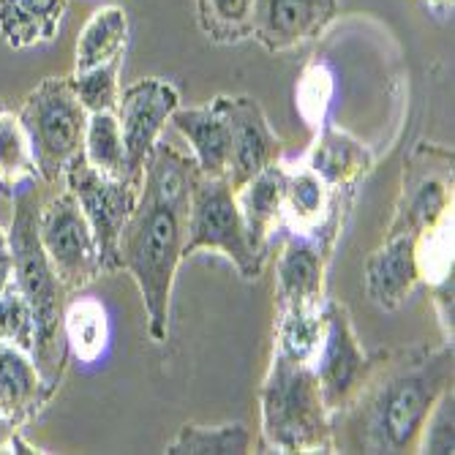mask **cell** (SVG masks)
<instances>
[{
	"label": "cell",
	"mask_w": 455,
	"mask_h": 455,
	"mask_svg": "<svg viewBox=\"0 0 455 455\" xmlns=\"http://www.w3.org/2000/svg\"><path fill=\"white\" fill-rule=\"evenodd\" d=\"M423 4H426L431 12H436L439 17H444V14L452 12V0H423Z\"/></svg>",
	"instance_id": "obj_36"
},
{
	"label": "cell",
	"mask_w": 455,
	"mask_h": 455,
	"mask_svg": "<svg viewBox=\"0 0 455 455\" xmlns=\"http://www.w3.org/2000/svg\"><path fill=\"white\" fill-rule=\"evenodd\" d=\"M194 175V158L158 142L145 164L134 213L117 243L120 270L132 273L140 286L153 341H167L170 336V300L183 262Z\"/></svg>",
	"instance_id": "obj_2"
},
{
	"label": "cell",
	"mask_w": 455,
	"mask_h": 455,
	"mask_svg": "<svg viewBox=\"0 0 455 455\" xmlns=\"http://www.w3.org/2000/svg\"><path fill=\"white\" fill-rule=\"evenodd\" d=\"M129 44V17L120 6L99 9L82 28L74 52V74L96 68L112 58L126 55Z\"/></svg>",
	"instance_id": "obj_21"
},
{
	"label": "cell",
	"mask_w": 455,
	"mask_h": 455,
	"mask_svg": "<svg viewBox=\"0 0 455 455\" xmlns=\"http://www.w3.org/2000/svg\"><path fill=\"white\" fill-rule=\"evenodd\" d=\"M333 245L314 235L292 232L275 262V311L306 314L324 306V275Z\"/></svg>",
	"instance_id": "obj_12"
},
{
	"label": "cell",
	"mask_w": 455,
	"mask_h": 455,
	"mask_svg": "<svg viewBox=\"0 0 455 455\" xmlns=\"http://www.w3.org/2000/svg\"><path fill=\"white\" fill-rule=\"evenodd\" d=\"M14 281V251H12V240L9 229L0 227V292Z\"/></svg>",
	"instance_id": "obj_35"
},
{
	"label": "cell",
	"mask_w": 455,
	"mask_h": 455,
	"mask_svg": "<svg viewBox=\"0 0 455 455\" xmlns=\"http://www.w3.org/2000/svg\"><path fill=\"white\" fill-rule=\"evenodd\" d=\"M322 327H324L322 308L306 311V314H278L273 349L286 357H292V360L311 363L316 355V347L322 341Z\"/></svg>",
	"instance_id": "obj_28"
},
{
	"label": "cell",
	"mask_w": 455,
	"mask_h": 455,
	"mask_svg": "<svg viewBox=\"0 0 455 455\" xmlns=\"http://www.w3.org/2000/svg\"><path fill=\"white\" fill-rule=\"evenodd\" d=\"M68 0H0V36L12 50L52 41L60 30Z\"/></svg>",
	"instance_id": "obj_20"
},
{
	"label": "cell",
	"mask_w": 455,
	"mask_h": 455,
	"mask_svg": "<svg viewBox=\"0 0 455 455\" xmlns=\"http://www.w3.org/2000/svg\"><path fill=\"white\" fill-rule=\"evenodd\" d=\"M0 107H6V104H4V101H0Z\"/></svg>",
	"instance_id": "obj_37"
},
{
	"label": "cell",
	"mask_w": 455,
	"mask_h": 455,
	"mask_svg": "<svg viewBox=\"0 0 455 455\" xmlns=\"http://www.w3.org/2000/svg\"><path fill=\"white\" fill-rule=\"evenodd\" d=\"M172 126L188 140L199 175H227L229 164V126L221 96L204 107H178L170 117Z\"/></svg>",
	"instance_id": "obj_18"
},
{
	"label": "cell",
	"mask_w": 455,
	"mask_h": 455,
	"mask_svg": "<svg viewBox=\"0 0 455 455\" xmlns=\"http://www.w3.org/2000/svg\"><path fill=\"white\" fill-rule=\"evenodd\" d=\"M63 180L93 227L104 273H117L120 270V254H117L120 232L126 227L129 216L134 213L142 183L132 178H107L96 172L82 153L68 161Z\"/></svg>",
	"instance_id": "obj_9"
},
{
	"label": "cell",
	"mask_w": 455,
	"mask_h": 455,
	"mask_svg": "<svg viewBox=\"0 0 455 455\" xmlns=\"http://www.w3.org/2000/svg\"><path fill=\"white\" fill-rule=\"evenodd\" d=\"M431 286V303L442 327V341H452V295H455V278L452 270L447 275H442L439 281L428 283Z\"/></svg>",
	"instance_id": "obj_33"
},
{
	"label": "cell",
	"mask_w": 455,
	"mask_h": 455,
	"mask_svg": "<svg viewBox=\"0 0 455 455\" xmlns=\"http://www.w3.org/2000/svg\"><path fill=\"white\" fill-rule=\"evenodd\" d=\"M262 403V442L273 452L308 455L336 452L333 415L327 411L311 363L292 360L273 349Z\"/></svg>",
	"instance_id": "obj_4"
},
{
	"label": "cell",
	"mask_w": 455,
	"mask_h": 455,
	"mask_svg": "<svg viewBox=\"0 0 455 455\" xmlns=\"http://www.w3.org/2000/svg\"><path fill=\"white\" fill-rule=\"evenodd\" d=\"M229 126V164L227 178L232 188L259 175L270 164L281 161L283 142L273 134L262 104L251 96H221Z\"/></svg>",
	"instance_id": "obj_13"
},
{
	"label": "cell",
	"mask_w": 455,
	"mask_h": 455,
	"mask_svg": "<svg viewBox=\"0 0 455 455\" xmlns=\"http://www.w3.org/2000/svg\"><path fill=\"white\" fill-rule=\"evenodd\" d=\"M22 428L25 426L20 420H14L6 411H0V452H44L22 439Z\"/></svg>",
	"instance_id": "obj_34"
},
{
	"label": "cell",
	"mask_w": 455,
	"mask_h": 455,
	"mask_svg": "<svg viewBox=\"0 0 455 455\" xmlns=\"http://www.w3.org/2000/svg\"><path fill=\"white\" fill-rule=\"evenodd\" d=\"M82 156L91 167L107 178H129L126 170V148L117 112H93L85 129V148Z\"/></svg>",
	"instance_id": "obj_25"
},
{
	"label": "cell",
	"mask_w": 455,
	"mask_h": 455,
	"mask_svg": "<svg viewBox=\"0 0 455 455\" xmlns=\"http://www.w3.org/2000/svg\"><path fill=\"white\" fill-rule=\"evenodd\" d=\"M418 265L426 283H434L452 270V213L418 235Z\"/></svg>",
	"instance_id": "obj_30"
},
{
	"label": "cell",
	"mask_w": 455,
	"mask_h": 455,
	"mask_svg": "<svg viewBox=\"0 0 455 455\" xmlns=\"http://www.w3.org/2000/svg\"><path fill=\"white\" fill-rule=\"evenodd\" d=\"M120 68H123V58H112L96 68L79 71V74H68L71 88L79 99V104L88 109V115L93 112H115L117 109V99H120Z\"/></svg>",
	"instance_id": "obj_27"
},
{
	"label": "cell",
	"mask_w": 455,
	"mask_h": 455,
	"mask_svg": "<svg viewBox=\"0 0 455 455\" xmlns=\"http://www.w3.org/2000/svg\"><path fill=\"white\" fill-rule=\"evenodd\" d=\"M322 314H324L322 341L316 347L311 368L316 374L327 411L330 415H339L355 395V390L360 387L371 357L363 352L357 341L352 316L344 303L324 298Z\"/></svg>",
	"instance_id": "obj_10"
},
{
	"label": "cell",
	"mask_w": 455,
	"mask_h": 455,
	"mask_svg": "<svg viewBox=\"0 0 455 455\" xmlns=\"http://www.w3.org/2000/svg\"><path fill=\"white\" fill-rule=\"evenodd\" d=\"M257 0H196V22L216 44H240L251 38Z\"/></svg>",
	"instance_id": "obj_26"
},
{
	"label": "cell",
	"mask_w": 455,
	"mask_h": 455,
	"mask_svg": "<svg viewBox=\"0 0 455 455\" xmlns=\"http://www.w3.org/2000/svg\"><path fill=\"white\" fill-rule=\"evenodd\" d=\"M452 213V150L420 142L403 161L401 194L387 235H423Z\"/></svg>",
	"instance_id": "obj_8"
},
{
	"label": "cell",
	"mask_w": 455,
	"mask_h": 455,
	"mask_svg": "<svg viewBox=\"0 0 455 455\" xmlns=\"http://www.w3.org/2000/svg\"><path fill=\"white\" fill-rule=\"evenodd\" d=\"M251 431L243 423L196 426L186 423L167 444L170 455H245L251 452Z\"/></svg>",
	"instance_id": "obj_24"
},
{
	"label": "cell",
	"mask_w": 455,
	"mask_h": 455,
	"mask_svg": "<svg viewBox=\"0 0 455 455\" xmlns=\"http://www.w3.org/2000/svg\"><path fill=\"white\" fill-rule=\"evenodd\" d=\"M17 117L30 140L41 180H63L68 161L85 148V129L91 117L88 109L79 104L68 76H47L41 85H36L25 96Z\"/></svg>",
	"instance_id": "obj_5"
},
{
	"label": "cell",
	"mask_w": 455,
	"mask_h": 455,
	"mask_svg": "<svg viewBox=\"0 0 455 455\" xmlns=\"http://www.w3.org/2000/svg\"><path fill=\"white\" fill-rule=\"evenodd\" d=\"M333 93H336L333 71H330L324 63L308 66L300 79V85H298V112L314 132L327 120V109H330V101H333Z\"/></svg>",
	"instance_id": "obj_29"
},
{
	"label": "cell",
	"mask_w": 455,
	"mask_h": 455,
	"mask_svg": "<svg viewBox=\"0 0 455 455\" xmlns=\"http://www.w3.org/2000/svg\"><path fill=\"white\" fill-rule=\"evenodd\" d=\"M452 341L377 352L349 403L333 415L336 452H418L434 403L452 387Z\"/></svg>",
	"instance_id": "obj_1"
},
{
	"label": "cell",
	"mask_w": 455,
	"mask_h": 455,
	"mask_svg": "<svg viewBox=\"0 0 455 455\" xmlns=\"http://www.w3.org/2000/svg\"><path fill=\"white\" fill-rule=\"evenodd\" d=\"M52 395L33 357L14 344L0 341V411L28 426Z\"/></svg>",
	"instance_id": "obj_19"
},
{
	"label": "cell",
	"mask_w": 455,
	"mask_h": 455,
	"mask_svg": "<svg viewBox=\"0 0 455 455\" xmlns=\"http://www.w3.org/2000/svg\"><path fill=\"white\" fill-rule=\"evenodd\" d=\"M455 393L447 387L434 403L431 415L420 431L418 452L428 455H452L455 452Z\"/></svg>",
	"instance_id": "obj_32"
},
{
	"label": "cell",
	"mask_w": 455,
	"mask_h": 455,
	"mask_svg": "<svg viewBox=\"0 0 455 455\" xmlns=\"http://www.w3.org/2000/svg\"><path fill=\"white\" fill-rule=\"evenodd\" d=\"M63 336L66 347L74 352L79 363H96L104 355L109 339L104 306L93 298H82L71 303L63 314Z\"/></svg>",
	"instance_id": "obj_22"
},
{
	"label": "cell",
	"mask_w": 455,
	"mask_h": 455,
	"mask_svg": "<svg viewBox=\"0 0 455 455\" xmlns=\"http://www.w3.org/2000/svg\"><path fill=\"white\" fill-rule=\"evenodd\" d=\"M306 164L330 188L357 191L360 180L374 170L377 158L365 142L324 120L316 129V140Z\"/></svg>",
	"instance_id": "obj_17"
},
{
	"label": "cell",
	"mask_w": 455,
	"mask_h": 455,
	"mask_svg": "<svg viewBox=\"0 0 455 455\" xmlns=\"http://www.w3.org/2000/svg\"><path fill=\"white\" fill-rule=\"evenodd\" d=\"M339 14V0H257L251 36L270 55L292 52L319 38Z\"/></svg>",
	"instance_id": "obj_14"
},
{
	"label": "cell",
	"mask_w": 455,
	"mask_h": 455,
	"mask_svg": "<svg viewBox=\"0 0 455 455\" xmlns=\"http://www.w3.org/2000/svg\"><path fill=\"white\" fill-rule=\"evenodd\" d=\"M9 240L14 251V286L28 300L36 324L30 357L41 379L52 393H58L68 357L63 336L66 286L52 270L44 245L38 240V202L30 188H22L14 196V221L9 227Z\"/></svg>",
	"instance_id": "obj_3"
},
{
	"label": "cell",
	"mask_w": 455,
	"mask_h": 455,
	"mask_svg": "<svg viewBox=\"0 0 455 455\" xmlns=\"http://www.w3.org/2000/svg\"><path fill=\"white\" fill-rule=\"evenodd\" d=\"M178 107L180 93L167 79L148 76L129 88H120L115 112L120 120L123 148H126V170L132 180L142 183L145 164L150 161L164 126L170 123Z\"/></svg>",
	"instance_id": "obj_11"
},
{
	"label": "cell",
	"mask_w": 455,
	"mask_h": 455,
	"mask_svg": "<svg viewBox=\"0 0 455 455\" xmlns=\"http://www.w3.org/2000/svg\"><path fill=\"white\" fill-rule=\"evenodd\" d=\"M196 251L224 254L245 281H254L262 273L265 259L254 254L248 243L243 216L235 199V188L227 175L208 178L194 175L191 202H188V232L183 245V259Z\"/></svg>",
	"instance_id": "obj_6"
},
{
	"label": "cell",
	"mask_w": 455,
	"mask_h": 455,
	"mask_svg": "<svg viewBox=\"0 0 455 455\" xmlns=\"http://www.w3.org/2000/svg\"><path fill=\"white\" fill-rule=\"evenodd\" d=\"M423 281L418 265V235H385L365 262V292L377 308L398 311Z\"/></svg>",
	"instance_id": "obj_15"
},
{
	"label": "cell",
	"mask_w": 455,
	"mask_h": 455,
	"mask_svg": "<svg viewBox=\"0 0 455 455\" xmlns=\"http://www.w3.org/2000/svg\"><path fill=\"white\" fill-rule=\"evenodd\" d=\"M38 178L41 175L30 150V140L20 117L12 109L0 107V191L14 196V188Z\"/></svg>",
	"instance_id": "obj_23"
},
{
	"label": "cell",
	"mask_w": 455,
	"mask_h": 455,
	"mask_svg": "<svg viewBox=\"0 0 455 455\" xmlns=\"http://www.w3.org/2000/svg\"><path fill=\"white\" fill-rule=\"evenodd\" d=\"M33 336H36L33 311L12 281L4 292H0V341L14 344L30 355L33 352Z\"/></svg>",
	"instance_id": "obj_31"
},
{
	"label": "cell",
	"mask_w": 455,
	"mask_h": 455,
	"mask_svg": "<svg viewBox=\"0 0 455 455\" xmlns=\"http://www.w3.org/2000/svg\"><path fill=\"white\" fill-rule=\"evenodd\" d=\"M283 183H286V167L283 161H275L251 180H245L240 188H235L248 243H251L254 254L262 259H267L270 240L278 224L283 221Z\"/></svg>",
	"instance_id": "obj_16"
},
{
	"label": "cell",
	"mask_w": 455,
	"mask_h": 455,
	"mask_svg": "<svg viewBox=\"0 0 455 455\" xmlns=\"http://www.w3.org/2000/svg\"><path fill=\"white\" fill-rule=\"evenodd\" d=\"M38 240L66 292H79L104 275L93 227L68 188L38 208Z\"/></svg>",
	"instance_id": "obj_7"
}]
</instances>
